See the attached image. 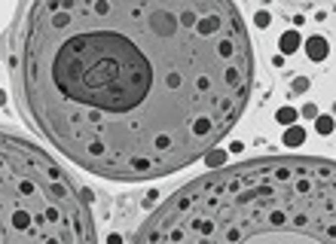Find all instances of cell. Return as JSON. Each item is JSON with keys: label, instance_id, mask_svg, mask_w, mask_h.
I'll use <instances>...</instances> for the list:
<instances>
[{"label": "cell", "instance_id": "cell-2", "mask_svg": "<svg viewBox=\"0 0 336 244\" xmlns=\"http://www.w3.org/2000/svg\"><path fill=\"white\" fill-rule=\"evenodd\" d=\"M135 244H336V162L272 156L181 186Z\"/></svg>", "mask_w": 336, "mask_h": 244}, {"label": "cell", "instance_id": "cell-3", "mask_svg": "<svg viewBox=\"0 0 336 244\" xmlns=\"http://www.w3.org/2000/svg\"><path fill=\"white\" fill-rule=\"evenodd\" d=\"M0 244H98L86 189L49 153L0 131Z\"/></svg>", "mask_w": 336, "mask_h": 244}, {"label": "cell", "instance_id": "cell-1", "mask_svg": "<svg viewBox=\"0 0 336 244\" xmlns=\"http://www.w3.org/2000/svg\"><path fill=\"white\" fill-rule=\"evenodd\" d=\"M241 12L220 0L34 3L19 34L25 113L107 180L168 177L211 153L251 98Z\"/></svg>", "mask_w": 336, "mask_h": 244}]
</instances>
